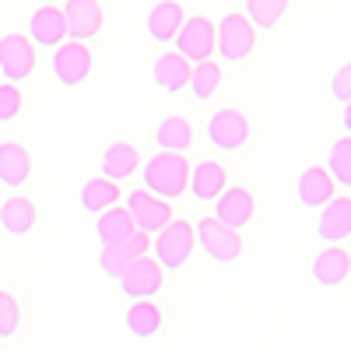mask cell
<instances>
[{
    "instance_id": "17",
    "label": "cell",
    "mask_w": 351,
    "mask_h": 351,
    "mask_svg": "<svg viewBox=\"0 0 351 351\" xmlns=\"http://www.w3.org/2000/svg\"><path fill=\"white\" fill-rule=\"evenodd\" d=\"M295 197L302 208H327L334 200V180L324 165H309L295 180Z\"/></svg>"
},
{
    "instance_id": "27",
    "label": "cell",
    "mask_w": 351,
    "mask_h": 351,
    "mask_svg": "<svg viewBox=\"0 0 351 351\" xmlns=\"http://www.w3.org/2000/svg\"><path fill=\"white\" fill-rule=\"evenodd\" d=\"M127 330L134 337H141V341L144 337H155L162 330V309L155 302H134L127 309Z\"/></svg>"
},
{
    "instance_id": "9",
    "label": "cell",
    "mask_w": 351,
    "mask_h": 351,
    "mask_svg": "<svg viewBox=\"0 0 351 351\" xmlns=\"http://www.w3.org/2000/svg\"><path fill=\"white\" fill-rule=\"evenodd\" d=\"M36 71V46L28 43V36H4L0 39V77H8V84H18L25 77H32Z\"/></svg>"
},
{
    "instance_id": "29",
    "label": "cell",
    "mask_w": 351,
    "mask_h": 351,
    "mask_svg": "<svg viewBox=\"0 0 351 351\" xmlns=\"http://www.w3.org/2000/svg\"><path fill=\"white\" fill-rule=\"evenodd\" d=\"M324 169L330 172L334 186H348V190H351V137H341V141L330 144Z\"/></svg>"
},
{
    "instance_id": "30",
    "label": "cell",
    "mask_w": 351,
    "mask_h": 351,
    "mask_svg": "<svg viewBox=\"0 0 351 351\" xmlns=\"http://www.w3.org/2000/svg\"><path fill=\"white\" fill-rule=\"evenodd\" d=\"M288 11V0H246V21L253 28H274L281 21V14Z\"/></svg>"
},
{
    "instance_id": "26",
    "label": "cell",
    "mask_w": 351,
    "mask_h": 351,
    "mask_svg": "<svg viewBox=\"0 0 351 351\" xmlns=\"http://www.w3.org/2000/svg\"><path fill=\"white\" fill-rule=\"evenodd\" d=\"M81 211H88V215H99V211H109V208H116L120 204V186L116 183H109V180H102V176H95V180H88L84 186H81Z\"/></svg>"
},
{
    "instance_id": "6",
    "label": "cell",
    "mask_w": 351,
    "mask_h": 351,
    "mask_svg": "<svg viewBox=\"0 0 351 351\" xmlns=\"http://www.w3.org/2000/svg\"><path fill=\"white\" fill-rule=\"evenodd\" d=\"M116 281H120V288H123L127 299H134V302H152V295H158V291H162L165 271L155 263V256H137Z\"/></svg>"
},
{
    "instance_id": "18",
    "label": "cell",
    "mask_w": 351,
    "mask_h": 351,
    "mask_svg": "<svg viewBox=\"0 0 351 351\" xmlns=\"http://www.w3.org/2000/svg\"><path fill=\"white\" fill-rule=\"evenodd\" d=\"M313 281L324 285V288H337L351 278V256L341 250V246H327L313 256Z\"/></svg>"
},
{
    "instance_id": "7",
    "label": "cell",
    "mask_w": 351,
    "mask_h": 351,
    "mask_svg": "<svg viewBox=\"0 0 351 351\" xmlns=\"http://www.w3.org/2000/svg\"><path fill=\"white\" fill-rule=\"evenodd\" d=\"M56 81H60L64 88H77L88 81V74H92V49H88L84 43H60L53 49V60H49Z\"/></svg>"
},
{
    "instance_id": "15",
    "label": "cell",
    "mask_w": 351,
    "mask_h": 351,
    "mask_svg": "<svg viewBox=\"0 0 351 351\" xmlns=\"http://www.w3.org/2000/svg\"><path fill=\"white\" fill-rule=\"evenodd\" d=\"M316 236L327 246H337L351 236V197H334L316 221Z\"/></svg>"
},
{
    "instance_id": "28",
    "label": "cell",
    "mask_w": 351,
    "mask_h": 351,
    "mask_svg": "<svg viewBox=\"0 0 351 351\" xmlns=\"http://www.w3.org/2000/svg\"><path fill=\"white\" fill-rule=\"evenodd\" d=\"M218 84H221V67H218L215 60L197 64V67L190 71V81H186V88L193 92L197 102H208V99L218 92Z\"/></svg>"
},
{
    "instance_id": "3",
    "label": "cell",
    "mask_w": 351,
    "mask_h": 351,
    "mask_svg": "<svg viewBox=\"0 0 351 351\" xmlns=\"http://www.w3.org/2000/svg\"><path fill=\"white\" fill-rule=\"evenodd\" d=\"M253 43H256V32L253 25L246 21V14H225L218 25H215V49L221 53V60L228 64H239L253 53Z\"/></svg>"
},
{
    "instance_id": "25",
    "label": "cell",
    "mask_w": 351,
    "mask_h": 351,
    "mask_svg": "<svg viewBox=\"0 0 351 351\" xmlns=\"http://www.w3.org/2000/svg\"><path fill=\"white\" fill-rule=\"evenodd\" d=\"M134 218L127 215V208H109L99 215L95 221V236H99V246H112V243H123L134 236Z\"/></svg>"
},
{
    "instance_id": "33",
    "label": "cell",
    "mask_w": 351,
    "mask_h": 351,
    "mask_svg": "<svg viewBox=\"0 0 351 351\" xmlns=\"http://www.w3.org/2000/svg\"><path fill=\"white\" fill-rule=\"evenodd\" d=\"M330 95H334L337 102H351V64H344L341 71H334Z\"/></svg>"
},
{
    "instance_id": "10",
    "label": "cell",
    "mask_w": 351,
    "mask_h": 351,
    "mask_svg": "<svg viewBox=\"0 0 351 351\" xmlns=\"http://www.w3.org/2000/svg\"><path fill=\"white\" fill-rule=\"evenodd\" d=\"M208 141L218 152H239L250 141V120L239 109H218L208 120Z\"/></svg>"
},
{
    "instance_id": "14",
    "label": "cell",
    "mask_w": 351,
    "mask_h": 351,
    "mask_svg": "<svg viewBox=\"0 0 351 351\" xmlns=\"http://www.w3.org/2000/svg\"><path fill=\"white\" fill-rule=\"evenodd\" d=\"M28 43H39V46H49V49H56L60 43H67L64 11L56 8V4L39 8L32 18H28Z\"/></svg>"
},
{
    "instance_id": "5",
    "label": "cell",
    "mask_w": 351,
    "mask_h": 351,
    "mask_svg": "<svg viewBox=\"0 0 351 351\" xmlns=\"http://www.w3.org/2000/svg\"><path fill=\"white\" fill-rule=\"evenodd\" d=\"M172 43H176V53H180L186 64L211 60V49H215V25H211V18H204V14L186 18Z\"/></svg>"
},
{
    "instance_id": "31",
    "label": "cell",
    "mask_w": 351,
    "mask_h": 351,
    "mask_svg": "<svg viewBox=\"0 0 351 351\" xmlns=\"http://www.w3.org/2000/svg\"><path fill=\"white\" fill-rule=\"evenodd\" d=\"M18 327H21V306L11 291L0 288V337H14Z\"/></svg>"
},
{
    "instance_id": "13",
    "label": "cell",
    "mask_w": 351,
    "mask_h": 351,
    "mask_svg": "<svg viewBox=\"0 0 351 351\" xmlns=\"http://www.w3.org/2000/svg\"><path fill=\"white\" fill-rule=\"evenodd\" d=\"M148 250H152V239L144 236V232H134L130 239H123V243H112V246H102V253H99V267H102V274L106 278H120L130 263L137 260V256H148Z\"/></svg>"
},
{
    "instance_id": "20",
    "label": "cell",
    "mask_w": 351,
    "mask_h": 351,
    "mask_svg": "<svg viewBox=\"0 0 351 351\" xmlns=\"http://www.w3.org/2000/svg\"><path fill=\"white\" fill-rule=\"evenodd\" d=\"M36 218H39V211L28 197H11V200L0 204V228L14 239L28 236V232L36 228Z\"/></svg>"
},
{
    "instance_id": "4",
    "label": "cell",
    "mask_w": 351,
    "mask_h": 351,
    "mask_svg": "<svg viewBox=\"0 0 351 351\" xmlns=\"http://www.w3.org/2000/svg\"><path fill=\"white\" fill-rule=\"evenodd\" d=\"M193 236L200 243V250L208 253L215 263H236L243 256V239H239V232H232L225 228L221 221L215 218H204L193 225Z\"/></svg>"
},
{
    "instance_id": "8",
    "label": "cell",
    "mask_w": 351,
    "mask_h": 351,
    "mask_svg": "<svg viewBox=\"0 0 351 351\" xmlns=\"http://www.w3.org/2000/svg\"><path fill=\"white\" fill-rule=\"evenodd\" d=\"M127 215L134 218V228L144 232V236H158V232L172 221V208L165 200L152 197L148 190H130L127 193Z\"/></svg>"
},
{
    "instance_id": "23",
    "label": "cell",
    "mask_w": 351,
    "mask_h": 351,
    "mask_svg": "<svg viewBox=\"0 0 351 351\" xmlns=\"http://www.w3.org/2000/svg\"><path fill=\"white\" fill-rule=\"evenodd\" d=\"M190 64L183 60L180 53H162L158 60H155V67H152V74H155V84L162 88L165 95H176V92H183L186 88V81H190Z\"/></svg>"
},
{
    "instance_id": "19",
    "label": "cell",
    "mask_w": 351,
    "mask_h": 351,
    "mask_svg": "<svg viewBox=\"0 0 351 351\" xmlns=\"http://www.w3.org/2000/svg\"><path fill=\"white\" fill-rule=\"evenodd\" d=\"M32 176V158H28L25 144L18 141H0V186H25V180Z\"/></svg>"
},
{
    "instance_id": "11",
    "label": "cell",
    "mask_w": 351,
    "mask_h": 351,
    "mask_svg": "<svg viewBox=\"0 0 351 351\" xmlns=\"http://www.w3.org/2000/svg\"><path fill=\"white\" fill-rule=\"evenodd\" d=\"M60 11H64V21H67V36L74 43H88L102 32L106 14H102L99 0H67Z\"/></svg>"
},
{
    "instance_id": "32",
    "label": "cell",
    "mask_w": 351,
    "mask_h": 351,
    "mask_svg": "<svg viewBox=\"0 0 351 351\" xmlns=\"http://www.w3.org/2000/svg\"><path fill=\"white\" fill-rule=\"evenodd\" d=\"M21 92L18 84H0V123H11L21 116Z\"/></svg>"
},
{
    "instance_id": "22",
    "label": "cell",
    "mask_w": 351,
    "mask_h": 351,
    "mask_svg": "<svg viewBox=\"0 0 351 351\" xmlns=\"http://www.w3.org/2000/svg\"><path fill=\"white\" fill-rule=\"evenodd\" d=\"M180 28H183V4H176V0H158L148 11V36L155 43H172Z\"/></svg>"
},
{
    "instance_id": "34",
    "label": "cell",
    "mask_w": 351,
    "mask_h": 351,
    "mask_svg": "<svg viewBox=\"0 0 351 351\" xmlns=\"http://www.w3.org/2000/svg\"><path fill=\"white\" fill-rule=\"evenodd\" d=\"M341 123H344V130H348V137H351V102H344V112H341Z\"/></svg>"
},
{
    "instance_id": "16",
    "label": "cell",
    "mask_w": 351,
    "mask_h": 351,
    "mask_svg": "<svg viewBox=\"0 0 351 351\" xmlns=\"http://www.w3.org/2000/svg\"><path fill=\"white\" fill-rule=\"evenodd\" d=\"M225 186H228V172H225L221 162H211V158H208V162H200V165L190 169V183H186V190H190L193 200L211 204V200H218V197L225 193Z\"/></svg>"
},
{
    "instance_id": "2",
    "label": "cell",
    "mask_w": 351,
    "mask_h": 351,
    "mask_svg": "<svg viewBox=\"0 0 351 351\" xmlns=\"http://www.w3.org/2000/svg\"><path fill=\"white\" fill-rule=\"evenodd\" d=\"M197 236L190 221H169L155 236V263L162 271H183L193 256Z\"/></svg>"
},
{
    "instance_id": "12",
    "label": "cell",
    "mask_w": 351,
    "mask_h": 351,
    "mask_svg": "<svg viewBox=\"0 0 351 351\" xmlns=\"http://www.w3.org/2000/svg\"><path fill=\"white\" fill-rule=\"evenodd\" d=\"M253 215H256V200L246 186H225V193L215 200V221H221L232 232L246 228Z\"/></svg>"
},
{
    "instance_id": "1",
    "label": "cell",
    "mask_w": 351,
    "mask_h": 351,
    "mask_svg": "<svg viewBox=\"0 0 351 351\" xmlns=\"http://www.w3.org/2000/svg\"><path fill=\"white\" fill-rule=\"evenodd\" d=\"M141 180H144V190L158 200H176L186 193V183H190V162L186 155H152L148 162L141 165Z\"/></svg>"
},
{
    "instance_id": "21",
    "label": "cell",
    "mask_w": 351,
    "mask_h": 351,
    "mask_svg": "<svg viewBox=\"0 0 351 351\" xmlns=\"http://www.w3.org/2000/svg\"><path fill=\"white\" fill-rule=\"evenodd\" d=\"M141 169V152L134 148V144L127 141H116L106 148L102 155V180L116 183V180H127V176H134Z\"/></svg>"
},
{
    "instance_id": "24",
    "label": "cell",
    "mask_w": 351,
    "mask_h": 351,
    "mask_svg": "<svg viewBox=\"0 0 351 351\" xmlns=\"http://www.w3.org/2000/svg\"><path fill=\"white\" fill-rule=\"evenodd\" d=\"M155 144L158 152H169V155H183L190 144H193V127L186 116H165V120L155 127Z\"/></svg>"
}]
</instances>
